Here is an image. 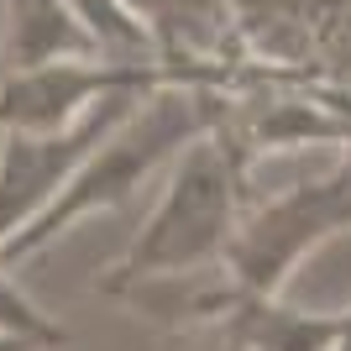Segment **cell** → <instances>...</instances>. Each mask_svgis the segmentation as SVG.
Returning a JSON list of instances; mask_svg holds the SVG:
<instances>
[{
  "instance_id": "obj_4",
  "label": "cell",
  "mask_w": 351,
  "mask_h": 351,
  "mask_svg": "<svg viewBox=\"0 0 351 351\" xmlns=\"http://www.w3.org/2000/svg\"><path fill=\"white\" fill-rule=\"evenodd\" d=\"M336 231H351V158L336 162L315 184H293L263 205H247L226 247V273L220 278L247 293H278L299 257L330 241Z\"/></svg>"
},
{
  "instance_id": "obj_2",
  "label": "cell",
  "mask_w": 351,
  "mask_h": 351,
  "mask_svg": "<svg viewBox=\"0 0 351 351\" xmlns=\"http://www.w3.org/2000/svg\"><path fill=\"white\" fill-rule=\"evenodd\" d=\"M231 95H236L231 84H168V89H152L132 116L73 168V178L58 189V199L32 220L27 231H16L11 241L0 247V267H16V263H27V257H37L47 241H58V236L69 231L73 220L95 215V210L126 205V199L142 189L147 173H158L162 162L178 158L194 136H205L215 121H226Z\"/></svg>"
},
{
  "instance_id": "obj_7",
  "label": "cell",
  "mask_w": 351,
  "mask_h": 351,
  "mask_svg": "<svg viewBox=\"0 0 351 351\" xmlns=\"http://www.w3.org/2000/svg\"><path fill=\"white\" fill-rule=\"evenodd\" d=\"M79 21L95 32V43L110 53V58H162L158 37L142 16L126 5V0H69Z\"/></svg>"
},
{
  "instance_id": "obj_8",
  "label": "cell",
  "mask_w": 351,
  "mask_h": 351,
  "mask_svg": "<svg viewBox=\"0 0 351 351\" xmlns=\"http://www.w3.org/2000/svg\"><path fill=\"white\" fill-rule=\"evenodd\" d=\"M194 351H247V346H241V341H231L226 330H210V341H205V346H194Z\"/></svg>"
},
{
  "instance_id": "obj_6",
  "label": "cell",
  "mask_w": 351,
  "mask_h": 351,
  "mask_svg": "<svg viewBox=\"0 0 351 351\" xmlns=\"http://www.w3.org/2000/svg\"><path fill=\"white\" fill-rule=\"evenodd\" d=\"M105 53L69 0H5V73ZM110 58V53H105Z\"/></svg>"
},
{
  "instance_id": "obj_1",
  "label": "cell",
  "mask_w": 351,
  "mask_h": 351,
  "mask_svg": "<svg viewBox=\"0 0 351 351\" xmlns=\"http://www.w3.org/2000/svg\"><path fill=\"white\" fill-rule=\"evenodd\" d=\"M252 162L257 158L231 132V121H215L205 136H194L173 158L162 199L152 205V215L126 247V257L95 289L110 293V299H132L147 283H173L194 267L220 263L252 205L247 194Z\"/></svg>"
},
{
  "instance_id": "obj_5",
  "label": "cell",
  "mask_w": 351,
  "mask_h": 351,
  "mask_svg": "<svg viewBox=\"0 0 351 351\" xmlns=\"http://www.w3.org/2000/svg\"><path fill=\"white\" fill-rule=\"evenodd\" d=\"M147 95H116L95 105L89 116L53 126V132H0V247L16 231H27L43 215L58 189L73 178V168L132 116Z\"/></svg>"
},
{
  "instance_id": "obj_3",
  "label": "cell",
  "mask_w": 351,
  "mask_h": 351,
  "mask_svg": "<svg viewBox=\"0 0 351 351\" xmlns=\"http://www.w3.org/2000/svg\"><path fill=\"white\" fill-rule=\"evenodd\" d=\"M168 84H231L226 63L184 58H58L0 79V132H53L116 95H152Z\"/></svg>"
}]
</instances>
